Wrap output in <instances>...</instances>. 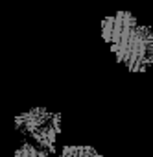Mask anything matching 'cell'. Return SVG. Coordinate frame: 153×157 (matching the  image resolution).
<instances>
[{
	"mask_svg": "<svg viewBox=\"0 0 153 157\" xmlns=\"http://www.w3.org/2000/svg\"><path fill=\"white\" fill-rule=\"evenodd\" d=\"M102 37L111 46L116 61L131 72H146L153 65V30L136 22L127 11H118L102 21Z\"/></svg>",
	"mask_w": 153,
	"mask_h": 157,
	"instance_id": "obj_1",
	"label": "cell"
},
{
	"mask_svg": "<svg viewBox=\"0 0 153 157\" xmlns=\"http://www.w3.org/2000/svg\"><path fill=\"white\" fill-rule=\"evenodd\" d=\"M55 113H50L48 109L44 107H35V109H30L19 117H15V128L26 135V137H32L35 131H39L43 126H46L52 118H54Z\"/></svg>",
	"mask_w": 153,
	"mask_h": 157,
	"instance_id": "obj_2",
	"label": "cell"
},
{
	"mask_svg": "<svg viewBox=\"0 0 153 157\" xmlns=\"http://www.w3.org/2000/svg\"><path fill=\"white\" fill-rule=\"evenodd\" d=\"M61 157H102L92 146H76L66 144L61 150Z\"/></svg>",
	"mask_w": 153,
	"mask_h": 157,
	"instance_id": "obj_3",
	"label": "cell"
},
{
	"mask_svg": "<svg viewBox=\"0 0 153 157\" xmlns=\"http://www.w3.org/2000/svg\"><path fill=\"white\" fill-rule=\"evenodd\" d=\"M15 157H50V151L35 146L30 140H22L21 146L15 150Z\"/></svg>",
	"mask_w": 153,
	"mask_h": 157,
	"instance_id": "obj_4",
	"label": "cell"
}]
</instances>
